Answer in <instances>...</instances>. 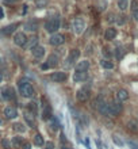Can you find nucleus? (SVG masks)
I'll return each mask as SVG.
<instances>
[{
	"label": "nucleus",
	"instance_id": "nucleus-1",
	"mask_svg": "<svg viewBox=\"0 0 138 149\" xmlns=\"http://www.w3.org/2000/svg\"><path fill=\"white\" fill-rule=\"evenodd\" d=\"M19 91H21L22 96H25V98H31L33 95H34V88L31 86L30 83H19Z\"/></svg>",
	"mask_w": 138,
	"mask_h": 149
},
{
	"label": "nucleus",
	"instance_id": "nucleus-2",
	"mask_svg": "<svg viewBox=\"0 0 138 149\" xmlns=\"http://www.w3.org/2000/svg\"><path fill=\"white\" fill-rule=\"evenodd\" d=\"M45 29L46 31H49L51 34L57 33V30L60 29V19L58 18H51L45 23Z\"/></svg>",
	"mask_w": 138,
	"mask_h": 149
},
{
	"label": "nucleus",
	"instance_id": "nucleus-3",
	"mask_svg": "<svg viewBox=\"0 0 138 149\" xmlns=\"http://www.w3.org/2000/svg\"><path fill=\"white\" fill-rule=\"evenodd\" d=\"M84 29H85V23H84V21H83L81 18H75L73 21H72V30H73V33L75 34H81L83 31H84Z\"/></svg>",
	"mask_w": 138,
	"mask_h": 149
},
{
	"label": "nucleus",
	"instance_id": "nucleus-4",
	"mask_svg": "<svg viewBox=\"0 0 138 149\" xmlns=\"http://www.w3.org/2000/svg\"><path fill=\"white\" fill-rule=\"evenodd\" d=\"M76 96H77V99H79L80 102H87L88 98H89V88H87V87L80 88V90L77 91Z\"/></svg>",
	"mask_w": 138,
	"mask_h": 149
},
{
	"label": "nucleus",
	"instance_id": "nucleus-5",
	"mask_svg": "<svg viewBox=\"0 0 138 149\" xmlns=\"http://www.w3.org/2000/svg\"><path fill=\"white\" fill-rule=\"evenodd\" d=\"M64 41H65V38H64L61 34H57V33H54V34L50 37V39H49L50 45H53V46H60V45L64 43Z\"/></svg>",
	"mask_w": 138,
	"mask_h": 149
},
{
	"label": "nucleus",
	"instance_id": "nucleus-6",
	"mask_svg": "<svg viewBox=\"0 0 138 149\" xmlns=\"http://www.w3.org/2000/svg\"><path fill=\"white\" fill-rule=\"evenodd\" d=\"M14 42L18 46H25L27 43V37H26L25 33H16L15 37H14Z\"/></svg>",
	"mask_w": 138,
	"mask_h": 149
},
{
	"label": "nucleus",
	"instance_id": "nucleus-7",
	"mask_svg": "<svg viewBox=\"0 0 138 149\" xmlns=\"http://www.w3.org/2000/svg\"><path fill=\"white\" fill-rule=\"evenodd\" d=\"M4 115L7 119H14L18 117V110L14 106H8L4 108Z\"/></svg>",
	"mask_w": 138,
	"mask_h": 149
},
{
	"label": "nucleus",
	"instance_id": "nucleus-8",
	"mask_svg": "<svg viewBox=\"0 0 138 149\" xmlns=\"http://www.w3.org/2000/svg\"><path fill=\"white\" fill-rule=\"evenodd\" d=\"M79 56H80V50H77V49H73V50L71 51L69 57H68V60H67V68L71 67L72 64H73V62H75L77 58H79Z\"/></svg>",
	"mask_w": 138,
	"mask_h": 149
},
{
	"label": "nucleus",
	"instance_id": "nucleus-9",
	"mask_svg": "<svg viewBox=\"0 0 138 149\" xmlns=\"http://www.w3.org/2000/svg\"><path fill=\"white\" fill-rule=\"evenodd\" d=\"M50 79L56 83H61L67 79V73L65 72H54V73H51L50 75Z\"/></svg>",
	"mask_w": 138,
	"mask_h": 149
},
{
	"label": "nucleus",
	"instance_id": "nucleus-10",
	"mask_svg": "<svg viewBox=\"0 0 138 149\" xmlns=\"http://www.w3.org/2000/svg\"><path fill=\"white\" fill-rule=\"evenodd\" d=\"M108 104H110V108H111L113 117L118 115V114L122 111V104H121V102H111V103H108Z\"/></svg>",
	"mask_w": 138,
	"mask_h": 149
},
{
	"label": "nucleus",
	"instance_id": "nucleus-11",
	"mask_svg": "<svg viewBox=\"0 0 138 149\" xmlns=\"http://www.w3.org/2000/svg\"><path fill=\"white\" fill-rule=\"evenodd\" d=\"M31 51H33V56L35 57V58H41V57L45 56V53H46L45 47L39 46V45H37L35 47H33V49H31Z\"/></svg>",
	"mask_w": 138,
	"mask_h": 149
},
{
	"label": "nucleus",
	"instance_id": "nucleus-12",
	"mask_svg": "<svg viewBox=\"0 0 138 149\" xmlns=\"http://www.w3.org/2000/svg\"><path fill=\"white\" fill-rule=\"evenodd\" d=\"M88 68H89V62L87 60H83L76 64V72H87Z\"/></svg>",
	"mask_w": 138,
	"mask_h": 149
},
{
	"label": "nucleus",
	"instance_id": "nucleus-13",
	"mask_svg": "<svg viewBox=\"0 0 138 149\" xmlns=\"http://www.w3.org/2000/svg\"><path fill=\"white\" fill-rule=\"evenodd\" d=\"M88 73L87 72H75L73 75V82L75 83H81L84 80H87Z\"/></svg>",
	"mask_w": 138,
	"mask_h": 149
},
{
	"label": "nucleus",
	"instance_id": "nucleus-14",
	"mask_svg": "<svg viewBox=\"0 0 138 149\" xmlns=\"http://www.w3.org/2000/svg\"><path fill=\"white\" fill-rule=\"evenodd\" d=\"M42 119H50L51 118V108L49 104H43V107H42Z\"/></svg>",
	"mask_w": 138,
	"mask_h": 149
},
{
	"label": "nucleus",
	"instance_id": "nucleus-15",
	"mask_svg": "<svg viewBox=\"0 0 138 149\" xmlns=\"http://www.w3.org/2000/svg\"><path fill=\"white\" fill-rule=\"evenodd\" d=\"M117 99L118 102H125V100H127L129 99V92L126 90H119L117 92Z\"/></svg>",
	"mask_w": 138,
	"mask_h": 149
},
{
	"label": "nucleus",
	"instance_id": "nucleus-16",
	"mask_svg": "<svg viewBox=\"0 0 138 149\" xmlns=\"http://www.w3.org/2000/svg\"><path fill=\"white\" fill-rule=\"evenodd\" d=\"M127 129L133 133H138V121L135 119H130L127 122Z\"/></svg>",
	"mask_w": 138,
	"mask_h": 149
},
{
	"label": "nucleus",
	"instance_id": "nucleus-17",
	"mask_svg": "<svg viewBox=\"0 0 138 149\" xmlns=\"http://www.w3.org/2000/svg\"><path fill=\"white\" fill-rule=\"evenodd\" d=\"M3 96H4L5 99H14L15 98V91H14L12 88L7 87L3 90Z\"/></svg>",
	"mask_w": 138,
	"mask_h": 149
},
{
	"label": "nucleus",
	"instance_id": "nucleus-18",
	"mask_svg": "<svg viewBox=\"0 0 138 149\" xmlns=\"http://www.w3.org/2000/svg\"><path fill=\"white\" fill-rule=\"evenodd\" d=\"M115 37H117V30H115V29H107L106 33H104V38L108 39V41H110V39H114Z\"/></svg>",
	"mask_w": 138,
	"mask_h": 149
},
{
	"label": "nucleus",
	"instance_id": "nucleus-19",
	"mask_svg": "<svg viewBox=\"0 0 138 149\" xmlns=\"http://www.w3.org/2000/svg\"><path fill=\"white\" fill-rule=\"evenodd\" d=\"M16 27H18V25H16V23H14V25H10V26H7V27H4V29L1 30V33H3V34H5V35H10L11 33H14V31H15Z\"/></svg>",
	"mask_w": 138,
	"mask_h": 149
},
{
	"label": "nucleus",
	"instance_id": "nucleus-20",
	"mask_svg": "<svg viewBox=\"0 0 138 149\" xmlns=\"http://www.w3.org/2000/svg\"><path fill=\"white\" fill-rule=\"evenodd\" d=\"M37 41H38V38H37V37H33V38H30V39H27V43H26L25 46L31 50L33 47L37 46Z\"/></svg>",
	"mask_w": 138,
	"mask_h": 149
},
{
	"label": "nucleus",
	"instance_id": "nucleus-21",
	"mask_svg": "<svg viewBox=\"0 0 138 149\" xmlns=\"http://www.w3.org/2000/svg\"><path fill=\"white\" fill-rule=\"evenodd\" d=\"M46 64L49 65V68H50V67H56L57 64H58V57L54 56V54H51V56L49 57V60H47Z\"/></svg>",
	"mask_w": 138,
	"mask_h": 149
},
{
	"label": "nucleus",
	"instance_id": "nucleus-22",
	"mask_svg": "<svg viewBox=\"0 0 138 149\" xmlns=\"http://www.w3.org/2000/svg\"><path fill=\"white\" fill-rule=\"evenodd\" d=\"M118 7H119V10H127L129 7V0H118Z\"/></svg>",
	"mask_w": 138,
	"mask_h": 149
},
{
	"label": "nucleus",
	"instance_id": "nucleus-23",
	"mask_svg": "<svg viewBox=\"0 0 138 149\" xmlns=\"http://www.w3.org/2000/svg\"><path fill=\"white\" fill-rule=\"evenodd\" d=\"M14 130L18 133H25L26 132V126L23 124H14Z\"/></svg>",
	"mask_w": 138,
	"mask_h": 149
},
{
	"label": "nucleus",
	"instance_id": "nucleus-24",
	"mask_svg": "<svg viewBox=\"0 0 138 149\" xmlns=\"http://www.w3.org/2000/svg\"><path fill=\"white\" fill-rule=\"evenodd\" d=\"M34 144L38 145V146H41V145H43V137H42V136H41L39 133L34 136Z\"/></svg>",
	"mask_w": 138,
	"mask_h": 149
},
{
	"label": "nucleus",
	"instance_id": "nucleus-25",
	"mask_svg": "<svg viewBox=\"0 0 138 149\" xmlns=\"http://www.w3.org/2000/svg\"><path fill=\"white\" fill-rule=\"evenodd\" d=\"M100 64H102V67L106 68V69H113L114 68V64L111 61H108V60H102Z\"/></svg>",
	"mask_w": 138,
	"mask_h": 149
},
{
	"label": "nucleus",
	"instance_id": "nucleus-26",
	"mask_svg": "<svg viewBox=\"0 0 138 149\" xmlns=\"http://www.w3.org/2000/svg\"><path fill=\"white\" fill-rule=\"evenodd\" d=\"M25 118H26V121H27V124L29 125H34V115H33L31 113H26Z\"/></svg>",
	"mask_w": 138,
	"mask_h": 149
},
{
	"label": "nucleus",
	"instance_id": "nucleus-27",
	"mask_svg": "<svg viewBox=\"0 0 138 149\" xmlns=\"http://www.w3.org/2000/svg\"><path fill=\"white\" fill-rule=\"evenodd\" d=\"M25 27H26V30H29V31H35L37 30V25H35V23H26Z\"/></svg>",
	"mask_w": 138,
	"mask_h": 149
},
{
	"label": "nucleus",
	"instance_id": "nucleus-28",
	"mask_svg": "<svg viewBox=\"0 0 138 149\" xmlns=\"http://www.w3.org/2000/svg\"><path fill=\"white\" fill-rule=\"evenodd\" d=\"M1 145H3V148L4 149H11V142L8 140H1Z\"/></svg>",
	"mask_w": 138,
	"mask_h": 149
},
{
	"label": "nucleus",
	"instance_id": "nucleus-29",
	"mask_svg": "<svg viewBox=\"0 0 138 149\" xmlns=\"http://www.w3.org/2000/svg\"><path fill=\"white\" fill-rule=\"evenodd\" d=\"M113 141H114V142H115L117 145H119V146H123V141L119 138L118 136H113Z\"/></svg>",
	"mask_w": 138,
	"mask_h": 149
},
{
	"label": "nucleus",
	"instance_id": "nucleus-30",
	"mask_svg": "<svg viewBox=\"0 0 138 149\" xmlns=\"http://www.w3.org/2000/svg\"><path fill=\"white\" fill-rule=\"evenodd\" d=\"M29 108H30V111L33 114H35L37 113V103H34V102L29 103Z\"/></svg>",
	"mask_w": 138,
	"mask_h": 149
},
{
	"label": "nucleus",
	"instance_id": "nucleus-31",
	"mask_svg": "<svg viewBox=\"0 0 138 149\" xmlns=\"http://www.w3.org/2000/svg\"><path fill=\"white\" fill-rule=\"evenodd\" d=\"M50 119H51V128L56 130V129L58 128V122H57V119H56V118H53V117H51Z\"/></svg>",
	"mask_w": 138,
	"mask_h": 149
},
{
	"label": "nucleus",
	"instance_id": "nucleus-32",
	"mask_svg": "<svg viewBox=\"0 0 138 149\" xmlns=\"http://www.w3.org/2000/svg\"><path fill=\"white\" fill-rule=\"evenodd\" d=\"M21 145H22V149H30L31 148V144L30 142H27V141H23Z\"/></svg>",
	"mask_w": 138,
	"mask_h": 149
},
{
	"label": "nucleus",
	"instance_id": "nucleus-33",
	"mask_svg": "<svg viewBox=\"0 0 138 149\" xmlns=\"http://www.w3.org/2000/svg\"><path fill=\"white\" fill-rule=\"evenodd\" d=\"M127 144L131 149H138V144H135V142H133V141H129Z\"/></svg>",
	"mask_w": 138,
	"mask_h": 149
},
{
	"label": "nucleus",
	"instance_id": "nucleus-34",
	"mask_svg": "<svg viewBox=\"0 0 138 149\" xmlns=\"http://www.w3.org/2000/svg\"><path fill=\"white\" fill-rule=\"evenodd\" d=\"M23 141H22V137H15L14 138V144L15 145H19V144H22Z\"/></svg>",
	"mask_w": 138,
	"mask_h": 149
},
{
	"label": "nucleus",
	"instance_id": "nucleus-35",
	"mask_svg": "<svg viewBox=\"0 0 138 149\" xmlns=\"http://www.w3.org/2000/svg\"><path fill=\"white\" fill-rule=\"evenodd\" d=\"M45 149H56V148H54V144L53 142H46Z\"/></svg>",
	"mask_w": 138,
	"mask_h": 149
},
{
	"label": "nucleus",
	"instance_id": "nucleus-36",
	"mask_svg": "<svg viewBox=\"0 0 138 149\" xmlns=\"http://www.w3.org/2000/svg\"><path fill=\"white\" fill-rule=\"evenodd\" d=\"M117 57L118 58H122V49H119V47L117 49Z\"/></svg>",
	"mask_w": 138,
	"mask_h": 149
},
{
	"label": "nucleus",
	"instance_id": "nucleus-37",
	"mask_svg": "<svg viewBox=\"0 0 138 149\" xmlns=\"http://www.w3.org/2000/svg\"><path fill=\"white\" fill-rule=\"evenodd\" d=\"M4 18V10H3V7H0V19H3Z\"/></svg>",
	"mask_w": 138,
	"mask_h": 149
},
{
	"label": "nucleus",
	"instance_id": "nucleus-38",
	"mask_svg": "<svg viewBox=\"0 0 138 149\" xmlns=\"http://www.w3.org/2000/svg\"><path fill=\"white\" fill-rule=\"evenodd\" d=\"M134 19L138 22V10H135L134 11Z\"/></svg>",
	"mask_w": 138,
	"mask_h": 149
},
{
	"label": "nucleus",
	"instance_id": "nucleus-39",
	"mask_svg": "<svg viewBox=\"0 0 138 149\" xmlns=\"http://www.w3.org/2000/svg\"><path fill=\"white\" fill-rule=\"evenodd\" d=\"M16 0H5V3H7V4H10V3H15Z\"/></svg>",
	"mask_w": 138,
	"mask_h": 149
},
{
	"label": "nucleus",
	"instance_id": "nucleus-40",
	"mask_svg": "<svg viewBox=\"0 0 138 149\" xmlns=\"http://www.w3.org/2000/svg\"><path fill=\"white\" fill-rule=\"evenodd\" d=\"M1 80H3V76H1V73H0V83H1Z\"/></svg>",
	"mask_w": 138,
	"mask_h": 149
},
{
	"label": "nucleus",
	"instance_id": "nucleus-41",
	"mask_svg": "<svg viewBox=\"0 0 138 149\" xmlns=\"http://www.w3.org/2000/svg\"><path fill=\"white\" fill-rule=\"evenodd\" d=\"M64 149H69V148H64Z\"/></svg>",
	"mask_w": 138,
	"mask_h": 149
},
{
	"label": "nucleus",
	"instance_id": "nucleus-42",
	"mask_svg": "<svg viewBox=\"0 0 138 149\" xmlns=\"http://www.w3.org/2000/svg\"><path fill=\"white\" fill-rule=\"evenodd\" d=\"M0 137H1V134H0Z\"/></svg>",
	"mask_w": 138,
	"mask_h": 149
}]
</instances>
